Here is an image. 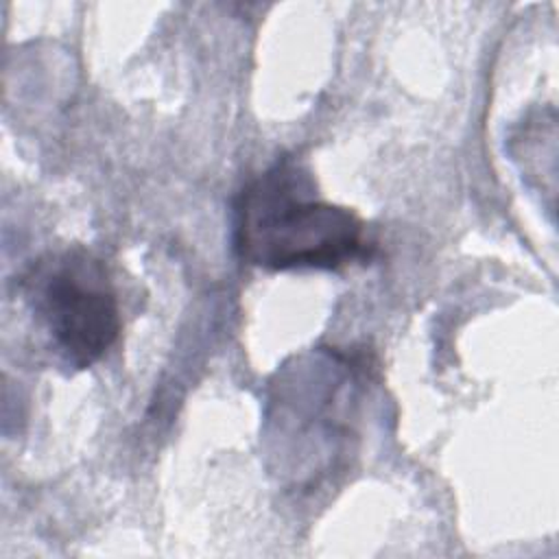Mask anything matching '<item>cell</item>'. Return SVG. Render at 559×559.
I'll use <instances>...</instances> for the list:
<instances>
[{
	"label": "cell",
	"instance_id": "1",
	"mask_svg": "<svg viewBox=\"0 0 559 559\" xmlns=\"http://www.w3.org/2000/svg\"><path fill=\"white\" fill-rule=\"evenodd\" d=\"M234 247L242 262L266 271H338L367 258L362 221L347 207L321 201L310 175L290 159L242 188Z\"/></svg>",
	"mask_w": 559,
	"mask_h": 559
},
{
	"label": "cell",
	"instance_id": "2",
	"mask_svg": "<svg viewBox=\"0 0 559 559\" xmlns=\"http://www.w3.org/2000/svg\"><path fill=\"white\" fill-rule=\"evenodd\" d=\"M22 293L55 349L76 369L98 362L120 334L109 271L85 249L39 258L22 277Z\"/></svg>",
	"mask_w": 559,
	"mask_h": 559
}]
</instances>
